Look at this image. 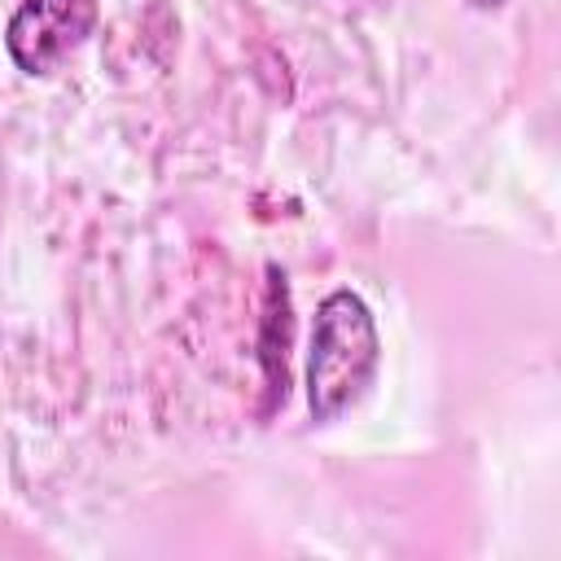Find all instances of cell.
<instances>
[{
  "mask_svg": "<svg viewBox=\"0 0 561 561\" xmlns=\"http://www.w3.org/2000/svg\"><path fill=\"white\" fill-rule=\"evenodd\" d=\"M289 285H285V272L276 263H267V302H263V337H259V364H263V377H267V394L272 403L289 394V368H285V355H289ZM267 403V412H272Z\"/></svg>",
  "mask_w": 561,
  "mask_h": 561,
  "instance_id": "3",
  "label": "cell"
},
{
  "mask_svg": "<svg viewBox=\"0 0 561 561\" xmlns=\"http://www.w3.org/2000/svg\"><path fill=\"white\" fill-rule=\"evenodd\" d=\"M381 364V337L368 302L355 289H333L316 307L307 351V408L316 425L337 421L355 408Z\"/></svg>",
  "mask_w": 561,
  "mask_h": 561,
  "instance_id": "1",
  "label": "cell"
},
{
  "mask_svg": "<svg viewBox=\"0 0 561 561\" xmlns=\"http://www.w3.org/2000/svg\"><path fill=\"white\" fill-rule=\"evenodd\" d=\"M469 4H473V9H500L504 0H469Z\"/></svg>",
  "mask_w": 561,
  "mask_h": 561,
  "instance_id": "4",
  "label": "cell"
},
{
  "mask_svg": "<svg viewBox=\"0 0 561 561\" xmlns=\"http://www.w3.org/2000/svg\"><path fill=\"white\" fill-rule=\"evenodd\" d=\"M96 13V0H22L4 26V48L22 75H48L92 35Z\"/></svg>",
  "mask_w": 561,
  "mask_h": 561,
  "instance_id": "2",
  "label": "cell"
}]
</instances>
